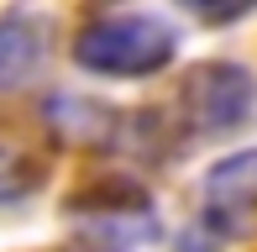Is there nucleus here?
Returning a JSON list of instances; mask_svg holds the SVG:
<instances>
[{"label":"nucleus","instance_id":"2","mask_svg":"<svg viewBox=\"0 0 257 252\" xmlns=\"http://www.w3.org/2000/svg\"><path fill=\"white\" fill-rule=\"evenodd\" d=\"M184 121L205 137H226L236 126H247L257 116V79L247 63H231V58H215V63H200L189 68L184 79Z\"/></svg>","mask_w":257,"mask_h":252},{"label":"nucleus","instance_id":"1","mask_svg":"<svg viewBox=\"0 0 257 252\" xmlns=\"http://www.w3.org/2000/svg\"><path fill=\"white\" fill-rule=\"evenodd\" d=\"M173 53H179V32L147 11H105V16L84 21L74 37V63L105 79L158 74L173 63Z\"/></svg>","mask_w":257,"mask_h":252},{"label":"nucleus","instance_id":"3","mask_svg":"<svg viewBox=\"0 0 257 252\" xmlns=\"http://www.w3.org/2000/svg\"><path fill=\"white\" fill-rule=\"evenodd\" d=\"M205 221L226 236L257 231V147L220 158L205 174Z\"/></svg>","mask_w":257,"mask_h":252},{"label":"nucleus","instance_id":"5","mask_svg":"<svg viewBox=\"0 0 257 252\" xmlns=\"http://www.w3.org/2000/svg\"><path fill=\"white\" fill-rule=\"evenodd\" d=\"M37 184H42V163L27 153V147H16V142H6V137H0V205L32 194Z\"/></svg>","mask_w":257,"mask_h":252},{"label":"nucleus","instance_id":"4","mask_svg":"<svg viewBox=\"0 0 257 252\" xmlns=\"http://www.w3.org/2000/svg\"><path fill=\"white\" fill-rule=\"evenodd\" d=\"M42 37H48V27L27 11L0 16V89H21L42 68V53H48Z\"/></svg>","mask_w":257,"mask_h":252}]
</instances>
